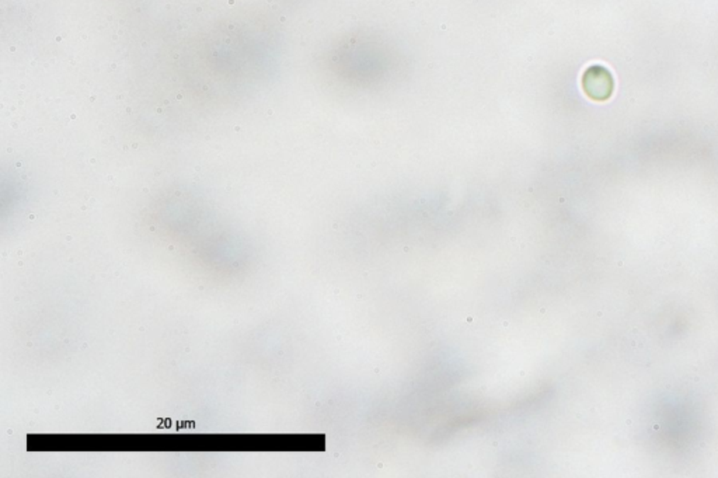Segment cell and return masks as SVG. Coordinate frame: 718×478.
Returning a JSON list of instances; mask_svg holds the SVG:
<instances>
[{
    "label": "cell",
    "mask_w": 718,
    "mask_h": 478,
    "mask_svg": "<svg viewBox=\"0 0 718 478\" xmlns=\"http://www.w3.org/2000/svg\"><path fill=\"white\" fill-rule=\"evenodd\" d=\"M272 57L264 40L245 34L211 38L185 67L189 90L208 101H233L260 90L270 79Z\"/></svg>",
    "instance_id": "obj_1"
},
{
    "label": "cell",
    "mask_w": 718,
    "mask_h": 478,
    "mask_svg": "<svg viewBox=\"0 0 718 478\" xmlns=\"http://www.w3.org/2000/svg\"><path fill=\"white\" fill-rule=\"evenodd\" d=\"M582 86L585 93L597 101H604L612 97L614 90V80L612 73L603 66H591L584 77Z\"/></svg>",
    "instance_id": "obj_2"
}]
</instances>
